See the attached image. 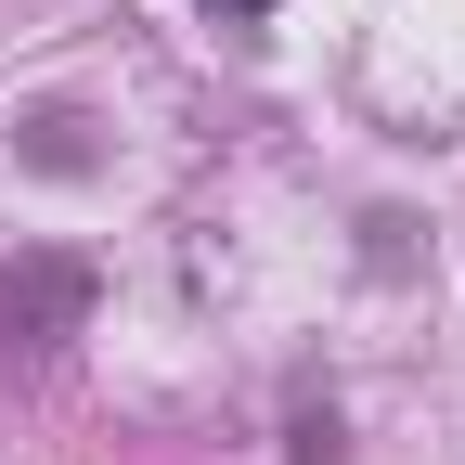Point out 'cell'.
<instances>
[{
  "instance_id": "1",
  "label": "cell",
  "mask_w": 465,
  "mask_h": 465,
  "mask_svg": "<svg viewBox=\"0 0 465 465\" xmlns=\"http://www.w3.org/2000/svg\"><path fill=\"white\" fill-rule=\"evenodd\" d=\"M91 298H104V272L78 259V246H26V259H0V349H65V336H91Z\"/></svg>"
},
{
  "instance_id": "2",
  "label": "cell",
  "mask_w": 465,
  "mask_h": 465,
  "mask_svg": "<svg viewBox=\"0 0 465 465\" xmlns=\"http://www.w3.org/2000/svg\"><path fill=\"white\" fill-rule=\"evenodd\" d=\"M14 143H26V168H52V182H78V168H91V143H78V116H65V104L14 116Z\"/></svg>"
},
{
  "instance_id": "3",
  "label": "cell",
  "mask_w": 465,
  "mask_h": 465,
  "mask_svg": "<svg viewBox=\"0 0 465 465\" xmlns=\"http://www.w3.org/2000/svg\"><path fill=\"white\" fill-rule=\"evenodd\" d=\"M349 440H336V401H298V427H284V465H336Z\"/></svg>"
},
{
  "instance_id": "4",
  "label": "cell",
  "mask_w": 465,
  "mask_h": 465,
  "mask_svg": "<svg viewBox=\"0 0 465 465\" xmlns=\"http://www.w3.org/2000/svg\"><path fill=\"white\" fill-rule=\"evenodd\" d=\"M194 14H207V26H232V39H259V26H272V0H194Z\"/></svg>"
}]
</instances>
